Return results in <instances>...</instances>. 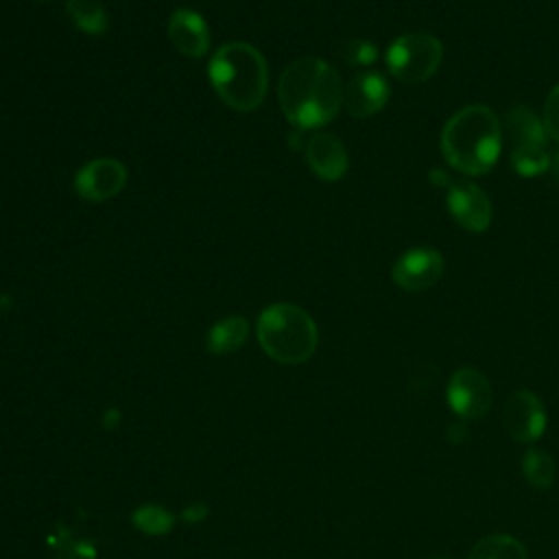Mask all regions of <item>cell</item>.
Instances as JSON below:
<instances>
[{"label":"cell","instance_id":"obj_9","mask_svg":"<svg viewBox=\"0 0 559 559\" xmlns=\"http://www.w3.org/2000/svg\"><path fill=\"white\" fill-rule=\"evenodd\" d=\"M450 216L467 231H485L491 225V201L483 188L459 179L448 186L445 194Z\"/></svg>","mask_w":559,"mask_h":559},{"label":"cell","instance_id":"obj_7","mask_svg":"<svg viewBox=\"0 0 559 559\" xmlns=\"http://www.w3.org/2000/svg\"><path fill=\"white\" fill-rule=\"evenodd\" d=\"M502 426L518 443H535L546 430V408L542 400L528 391H513L502 408Z\"/></svg>","mask_w":559,"mask_h":559},{"label":"cell","instance_id":"obj_2","mask_svg":"<svg viewBox=\"0 0 559 559\" xmlns=\"http://www.w3.org/2000/svg\"><path fill=\"white\" fill-rule=\"evenodd\" d=\"M443 159L465 175L478 177L493 168L502 148V124L485 105L459 109L441 131Z\"/></svg>","mask_w":559,"mask_h":559},{"label":"cell","instance_id":"obj_6","mask_svg":"<svg viewBox=\"0 0 559 559\" xmlns=\"http://www.w3.org/2000/svg\"><path fill=\"white\" fill-rule=\"evenodd\" d=\"M445 400L450 411L463 421H478L491 408V384L487 376L474 367L456 369L445 389Z\"/></svg>","mask_w":559,"mask_h":559},{"label":"cell","instance_id":"obj_15","mask_svg":"<svg viewBox=\"0 0 559 559\" xmlns=\"http://www.w3.org/2000/svg\"><path fill=\"white\" fill-rule=\"evenodd\" d=\"M249 336V323L245 317H227L214 323L207 332V349L212 354H231L245 345Z\"/></svg>","mask_w":559,"mask_h":559},{"label":"cell","instance_id":"obj_10","mask_svg":"<svg viewBox=\"0 0 559 559\" xmlns=\"http://www.w3.org/2000/svg\"><path fill=\"white\" fill-rule=\"evenodd\" d=\"M127 183V168L111 157H98L87 162L74 177V190L85 201H107L116 197Z\"/></svg>","mask_w":559,"mask_h":559},{"label":"cell","instance_id":"obj_4","mask_svg":"<svg viewBox=\"0 0 559 559\" xmlns=\"http://www.w3.org/2000/svg\"><path fill=\"white\" fill-rule=\"evenodd\" d=\"M258 341L266 356L282 365L306 362L319 341L312 317L295 304H273L258 319Z\"/></svg>","mask_w":559,"mask_h":559},{"label":"cell","instance_id":"obj_11","mask_svg":"<svg viewBox=\"0 0 559 559\" xmlns=\"http://www.w3.org/2000/svg\"><path fill=\"white\" fill-rule=\"evenodd\" d=\"M389 100V83L380 72H360L343 87V107L354 118L376 116Z\"/></svg>","mask_w":559,"mask_h":559},{"label":"cell","instance_id":"obj_26","mask_svg":"<svg viewBox=\"0 0 559 559\" xmlns=\"http://www.w3.org/2000/svg\"><path fill=\"white\" fill-rule=\"evenodd\" d=\"M548 170L552 173L555 181H559V155H555V157L550 159V168H548Z\"/></svg>","mask_w":559,"mask_h":559},{"label":"cell","instance_id":"obj_8","mask_svg":"<svg viewBox=\"0 0 559 559\" xmlns=\"http://www.w3.org/2000/svg\"><path fill=\"white\" fill-rule=\"evenodd\" d=\"M443 255L432 247H413L404 251L391 271L393 282L408 293L432 288L443 275Z\"/></svg>","mask_w":559,"mask_h":559},{"label":"cell","instance_id":"obj_21","mask_svg":"<svg viewBox=\"0 0 559 559\" xmlns=\"http://www.w3.org/2000/svg\"><path fill=\"white\" fill-rule=\"evenodd\" d=\"M338 57L349 66H371L378 59V46L369 39H349L338 48Z\"/></svg>","mask_w":559,"mask_h":559},{"label":"cell","instance_id":"obj_5","mask_svg":"<svg viewBox=\"0 0 559 559\" xmlns=\"http://www.w3.org/2000/svg\"><path fill=\"white\" fill-rule=\"evenodd\" d=\"M386 68L402 83H424L441 66L443 46L430 33H404L386 48Z\"/></svg>","mask_w":559,"mask_h":559},{"label":"cell","instance_id":"obj_3","mask_svg":"<svg viewBox=\"0 0 559 559\" xmlns=\"http://www.w3.org/2000/svg\"><path fill=\"white\" fill-rule=\"evenodd\" d=\"M207 74L218 98L236 111H253L266 96V61L247 41L223 44L214 52Z\"/></svg>","mask_w":559,"mask_h":559},{"label":"cell","instance_id":"obj_23","mask_svg":"<svg viewBox=\"0 0 559 559\" xmlns=\"http://www.w3.org/2000/svg\"><path fill=\"white\" fill-rule=\"evenodd\" d=\"M205 513H207L205 504H190V507L183 511V520H188L190 524H194V522H199L201 518H205Z\"/></svg>","mask_w":559,"mask_h":559},{"label":"cell","instance_id":"obj_22","mask_svg":"<svg viewBox=\"0 0 559 559\" xmlns=\"http://www.w3.org/2000/svg\"><path fill=\"white\" fill-rule=\"evenodd\" d=\"M542 122L546 127L548 138L559 142V83L548 92L542 109Z\"/></svg>","mask_w":559,"mask_h":559},{"label":"cell","instance_id":"obj_20","mask_svg":"<svg viewBox=\"0 0 559 559\" xmlns=\"http://www.w3.org/2000/svg\"><path fill=\"white\" fill-rule=\"evenodd\" d=\"M131 520L135 528H140L146 535H164L175 524L173 513L166 511L162 504H142L131 513Z\"/></svg>","mask_w":559,"mask_h":559},{"label":"cell","instance_id":"obj_13","mask_svg":"<svg viewBox=\"0 0 559 559\" xmlns=\"http://www.w3.org/2000/svg\"><path fill=\"white\" fill-rule=\"evenodd\" d=\"M306 162L310 170L323 181H336L347 170V151L343 142L332 133H314L306 142Z\"/></svg>","mask_w":559,"mask_h":559},{"label":"cell","instance_id":"obj_24","mask_svg":"<svg viewBox=\"0 0 559 559\" xmlns=\"http://www.w3.org/2000/svg\"><path fill=\"white\" fill-rule=\"evenodd\" d=\"M461 437H467L465 424H452V426L448 428V439H450V441H454V443H459V441H461Z\"/></svg>","mask_w":559,"mask_h":559},{"label":"cell","instance_id":"obj_27","mask_svg":"<svg viewBox=\"0 0 559 559\" xmlns=\"http://www.w3.org/2000/svg\"><path fill=\"white\" fill-rule=\"evenodd\" d=\"M437 559H448V557H437Z\"/></svg>","mask_w":559,"mask_h":559},{"label":"cell","instance_id":"obj_19","mask_svg":"<svg viewBox=\"0 0 559 559\" xmlns=\"http://www.w3.org/2000/svg\"><path fill=\"white\" fill-rule=\"evenodd\" d=\"M511 166L522 177H535L550 168V153L546 146H518L511 151Z\"/></svg>","mask_w":559,"mask_h":559},{"label":"cell","instance_id":"obj_17","mask_svg":"<svg viewBox=\"0 0 559 559\" xmlns=\"http://www.w3.org/2000/svg\"><path fill=\"white\" fill-rule=\"evenodd\" d=\"M469 559H528V552L520 539L496 533L480 537L472 546Z\"/></svg>","mask_w":559,"mask_h":559},{"label":"cell","instance_id":"obj_14","mask_svg":"<svg viewBox=\"0 0 559 559\" xmlns=\"http://www.w3.org/2000/svg\"><path fill=\"white\" fill-rule=\"evenodd\" d=\"M509 138L513 140V148L518 146H546L548 133L542 118L524 105H515L507 114Z\"/></svg>","mask_w":559,"mask_h":559},{"label":"cell","instance_id":"obj_25","mask_svg":"<svg viewBox=\"0 0 559 559\" xmlns=\"http://www.w3.org/2000/svg\"><path fill=\"white\" fill-rule=\"evenodd\" d=\"M428 177H430L432 186H450V183H452L450 177H448V173H443V170H439V168H432Z\"/></svg>","mask_w":559,"mask_h":559},{"label":"cell","instance_id":"obj_16","mask_svg":"<svg viewBox=\"0 0 559 559\" xmlns=\"http://www.w3.org/2000/svg\"><path fill=\"white\" fill-rule=\"evenodd\" d=\"M66 13L72 24L87 35L107 31V11L100 0H66Z\"/></svg>","mask_w":559,"mask_h":559},{"label":"cell","instance_id":"obj_18","mask_svg":"<svg viewBox=\"0 0 559 559\" xmlns=\"http://www.w3.org/2000/svg\"><path fill=\"white\" fill-rule=\"evenodd\" d=\"M522 474L533 489L546 491L555 483V474H557L555 459L542 448H531L522 456Z\"/></svg>","mask_w":559,"mask_h":559},{"label":"cell","instance_id":"obj_1","mask_svg":"<svg viewBox=\"0 0 559 559\" xmlns=\"http://www.w3.org/2000/svg\"><path fill=\"white\" fill-rule=\"evenodd\" d=\"M282 114L297 129H317L336 118L343 85L336 70L319 57L295 59L277 81Z\"/></svg>","mask_w":559,"mask_h":559},{"label":"cell","instance_id":"obj_12","mask_svg":"<svg viewBox=\"0 0 559 559\" xmlns=\"http://www.w3.org/2000/svg\"><path fill=\"white\" fill-rule=\"evenodd\" d=\"M168 39L183 57L201 59L210 46V31L205 20L197 11L179 7L170 13Z\"/></svg>","mask_w":559,"mask_h":559}]
</instances>
